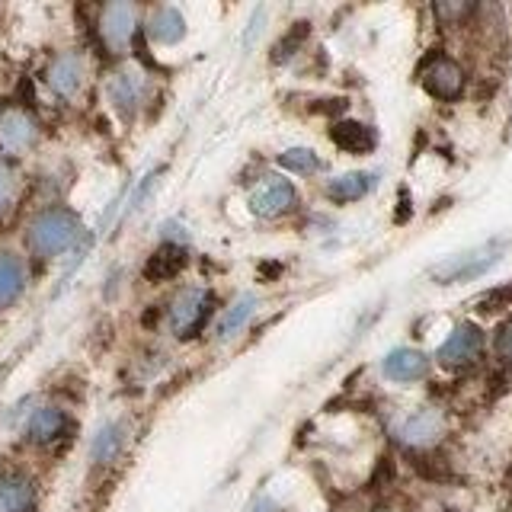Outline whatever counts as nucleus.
I'll list each match as a JSON object with an SVG mask.
<instances>
[{
	"label": "nucleus",
	"instance_id": "1",
	"mask_svg": "<svg viewBox=\"0 0 512 512\" xmlns=\"http://www.w3.org/2000/svg\"><path fill=\"white\" fill-rule=\"evenodd\" d=\"M80 237V218L68 208H48V212L36 215L29 224V247L39 256H58L64 250H71Z\"/></svg>",
	"mask_w": 512,
	"mask_h": 512
},
{
	"label": "nucleus",
	"instance_id": "2",
	"mask_svg": "<svg viewBox=\"0 0 512 512\" xmlns=\"http://www.w3.org/2000/svg\"><path fill=\"white\" fill-rule=\"evenodd\" d=\"M84 77H87V64L77 52H61L58 58H52V64H48V71H45L48 87H52V93L61 96V100L77 96L80 87H84Z\"/></svg>",
	"mask_w": 512,
	"mask_h": 512
},
{
	"label": "nucleus",
	"instance_id": "3",
	"mask_svg": "<svg viewBox=\"0 0 512 512\" xmlns=\"http://www.w3.org/2000/svg\"><path fill=\"white\" fill-rule=\"evenodd\" d=\"M295 205V186L282 176H266V180L250 192V208L263 218H279Z\"/></svg>",
	"mask_w": 512,
	"mask_h": 512
},
{
	"label": "nucleus",
	"instance_id": "4",
	"mask_svg": "<svg viewBox=\"0 0 512 512\" xmlns=\"http://www.w3.org/2000/svg\"><path fill=\"white\" fill-rule=\"evenodd\" d=\"M208 314V292L205 288H183L180 295L173 298L170 304V327L180 333V336H189L192 330L202 327V320Z\"/></svg>",
	"mask_w": 512,
	"mask_h": 512
},
{
	"label": "nucleus",
	"instance_id": "5",
	"mask_svg": "<svg viewBox=\"0 0 512 512\" xmlns=\"http://www.w3.org/2000/svg\"><path fill=\"white\" fill-rule=\"evenodd\" d=\"M135 26H138V10L132 4H109L100 13V36L112 52H125L135 36Z\"/></svg>",
	"mask_w": 512,
	"mask_h": 512
},
{
	"label": "nucleus",
	"instance_id": "6",
	"mask_svg": "<svg viewBox=\"0 0 512 512\" xmlns=\"http://www.w3.org/2000/svg\"><path fill=\"white\" fill-rule=\"evenodd\" d=\"M445 432V420L439 410L423 407V410H413L410 416H404L397 426V439L404 445H432Z\"/></svg>",
	"mask_w": 512,
	"mask_h": 512
},
{
	"label": "nucleus",
	"instance_id": "7",
	"mask_svg": "<svg viewBox=\"0 0 512 512\" xmlns=\"http://www.w3.org/2000/svg\"><path fill=\"white\" fill-rule=\"evenodd\" d=\"M144 96H148V80L135 68H125L109 80V100L119 112H125V116H132V112L141 109Z\"/></svg>",
	"mask_w": 512,
	"mask_h": 512
},
{
	"label": "nucleus",
	"instance_id": "8",
	"mask_svg": "<svg viewBox=\"0 0 512 512\" xmlns=\"http://www.w3.org/2000/svg\"><path fill=\"white\" fill-rule=\"evenodd\" d=\"M36 122H32L23 109H7L0 116V148L10 154H23L26 148L36 144Z\"/></svg>",
	"mask_w": 512,
	"mask_h": 512
},
{
	"label": "nucleus",
	"instance_id": "9",
	"mask_svg": "<svg viewBox=\"0 0 512 512\" xmlns=\"http://www.w3.org/2000/svg\"><path fill=\"white\" fill-rule=\"evenodd\" d=\"M423 87L436 96V100H455L464 87V71L452 58H436L423 71Z\"/></svg>",
	"mask_w": 512,
	"mask_h": 512
},
{
	"label": "nucleus",
	"instance_id": "10",
	"mask_svg": "<svg viewBox=\"0 0 512 512\" xmlns=\"http://www.w3.org/2000/svg\"><path fill=\"white\" fill-rule=\"evenodd\" d=\"M381 372H384V378H391V381L410 384V381L426 378L429 359L423 356L420 349H394V352H388V356H384Z\"/></svg>",
	"mask_w": 512,
	"mask_h": 512
},
{
	"label": "nucleus",
	"instance_id": "11",
	"mask_svg": "<svg viewBox=\"0 0 512 512\" xmlns=\"http://www.w3.org/2000/svg\"><path fill=\"white\" fill-rule=\"evenodd\" d=\"M480 346H484V333H480L474 324H461L452 330V336L439 346V362L442 365H461V362H471Z\"/></svg>",
	"mask_w": 512,
	"mask_h": 512
},
{
	"label": "nucleus",
	"instance_id": "12",
	"mask_svg": "<svg viewBox=\"0 0 512 512\" xmlns=\"http://www.w3.org/2000/svg\"><path fill=\"white\" fill-rule=\"evenodd\" d=\"M330 141L346 154H368V151H375V144H378L375 132L362 122H336L330 128Z\"/></svg>",
	"mask_w": 512,
	"mask_h": 512
},
{
	"label": "nucleus",
	"instance_id": "13",
	"mask_svg": "<svg viewBox=\"0 0 512 512\" xmlns=\"http://www.w3.org/2000/svg\"><path fill=\"white\" fill-rule=\"evenodd\" d=\"M64 429H68V416H64L58 407H42V410H36L29 416L26 439L36 442V445H48V442H55Z\"/></svg>",
	"mask_w": 512,
	"mask_h": 512
},
{
	"label": "nucleus",
	"instance_id": "14",
	"mask_svg": "<svg viewBox=\"0 0 512 512\" xmlns=\"http://www.w3.org/2000/svg\"><path fill=\"white\" fill-rule=\"evenodd\" d=\"M26 288V266L16 253L0 250V308H7Z\"/></svg>",
	"mask_w": 512,
	"mask_h": 512
},
{
	"label": "nucleus",
	"instance_id": "15",
	"mask_svg": "<svg viewBox=\"0 0 512 512\" xmlns=\"http://www.w3.org/2000/svg\"><path fill=\"white\" fill-rule=\"evenodd\" d=\"M36 506V490L23 474L0 477V509L4 512H32Z\"/></svg>",
	"mask_w": 512,
	"mask_h": 512
},
{
	"label": "nucleus",
	"instance_id": "16",
	"mask_svg": "<svg viewBox=\"0 0 512 512\" xmlns=\"http://www.w3.org/2000/svg\"><path fill=\"white\" fill-rule=\"evenodd\" d=\"M186 260H189V256H186V250L180 244H164L148 260V266H144V276H148L151 282L173 279V276H180V272H183Z\"/></svg>",
	"mask_w": 512,
	"mask_h": 512
},
{
	"label": "nucleus",
	"instance_id": "17",
	"mask_svg": "<svg viewBox=\"0 0 512 512\" xmlns=\"http://www.w3.org/2000/svg\"><path fill=\"white\" fill-rule=\"evenodd\" d=\"M148 32H151V39L157 45H176L186 36V20H183V13L176 7H160L151 16Z\"/></svg>",
	"mask_w": 512,
	"mask_h": 512
},
{
	"label": "nucleus",
	"instance_id": "18",
	"mask_svg": "<svg viewBox=\"0 0 512 512\" xmlns=\"http://www.w3.org/2000/svg\"><path fill=\"white\" fill-rule=\"evenodd\" d=\"M253 311H256V298L253 295H240L228 311L221 314V320H218V327H215V340H234V336L247 327V320L253 317Z\"/></svg>",
	"mask_w": 512,
	"mask_h": 512
},
{
	"label": "nucleus",
	"instance_id": "19",
	"mask_svg": "<svg viewBox=\"0 0 512 512\" xmlns=\"http://www.w3.org/2000/svg\"><path fill=\"white\" fill-rule=\"evenodd\" d=\"M372 186H375V173H346L327 183V196L333 202H356Z\"/></svg>",
	"mask_w": 512,
	"mask_h": 512
},
{
	"label": "nucleus",
	"instance_id": "20",
	"mask_svg": "<svg viewBox=\"0 0 512 512\" xmlns=\"http://www.w3.org/2000/svg\"><path fill=\"white\" fill-rule=\"evenodd\" d=\"M119 448H122V429L116 423H109V426H103L100 432H96L90 452H93L96 464H109L112 458L119 455Z\"/></svg>",
	"mask_w": 512,
	"mask_h": 512
},
{
	"label": "nucleus",
	"instance_id": "21",
	"mask_svg": "<svg viewBox=\"0 0 512 512\" xmlns=\"http://www.w3.org/2000/svg\"><path fill=\"white\" fill-rule=\"evenodd\" d=\"M279 164L292 173H314V170H320V157L311 148H292V151L279 154Z\"/></svg>",
	"mask_w": 512,
	"mask_h": 512
},
{
	"label": "nucleus",
	"instance_id": "22",
	"mask_svg": "<svg viewBox=\"0 0 512 512\" xmlns=\"http://www.w3.org/2000/svg\"><path fill=\"white\" fill-rule=\"evenodd\" d=\"M13 196H16V176L4 160H0V215L13 205Z\"/></svg>",
	"mask_w": 512,
	"mask_h": 512
},
{
	"label": "nucleus",
	"instance_id": "23",
	"mask_svg": "<svg viewBox=\"0 0 512 512\" xmlns=\"http://www.w3.org/2000/svg\"><path fill=\"white\" fill-rule=\"evenodd\" d=\"M496 349H500V356L512 362V320L500 330V336H496Z\"/></svg>",
	"mask_w": 512,
	"mask_h": 512
}]
</instances>
